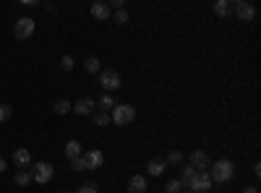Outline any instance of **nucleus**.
Segmentation results:
<instances>
[{"label":"nucleus","instance_id":"9","mask_svg":"<svg viewBox=\"0 0 261 193\" xmlns=\"http://www.w3.org/2000/svg\"><path fill=\"white\" fill-rule=\"evenodd\" d=\"M191 167H193L196 172H209L212 159H209L204 152H193V154H191Z\"/></svg>","mask_w":261,"mask_h":193},{"label":"nucleus","instance_id":"17","mask_svg":"<svg viewBox=\"0 0 261 193\" xmlns=\"http://www.w3.org/2000/svg\"><path fill=\"white\" fill-rule=\"evenodd\" d=\"M13 183L24 188V186H29V183H32V175H29L26 170H18V172H16V178H13Z\"/></svg>","mask_w":261,"mask_h":193},{"label":"nucleus","instance_id":"14","mask_svg":"<svg viewBox=\"0 0 261 193\" xmlns=\"http://www.w3.org/2000/svg\"><path fill=\"white\" fill-rule=\"evenodd\" d=\"M230 13H232V3H230V0H217V3H214V16L227 18Z\"/></svg>","mask_w":261,"mask_h":193},{"label":"nucleus","instance_id":"1","mask_svg":"<svg viewBox=\"0 0 261 193\" xmlns=\"http://www.w3.org/2000/svg\"><path fill=\"white\" fill-rule=\"evenodd\" d=\"M232 175H235V164H232L230 159H219V162H214L209 167L212 183H227Z\"/></svg>","mask_w":261,"mask_h":193},{"label":"nucleus","instance_id":"24","mask_svg":"<svg viewBox=\"0 0 261 193\" xmlns=\"http://www.w3.org/2000/svg\"><path fill=\"white\" fill-rule=\"evenodd\" d=\"M79 193H97V183H84V186H79Z\"/></svg>","mask_w":261,"mask_h":193},{"label":"nucleus","instance_id":"5","mask_svg":"<svg viewBox=\"0 0 261 193\" xmlns=\"http://www.w3.org/2000/svg\"><path fill=\"white\" fill-rule=\"evenodd\" d=\"M232 13H235L240 21L251 24V21L256 18V8L251 5V3H246V0H238V3H232Z\"/></svg>","mask_w":261,"mask_h":193},{"label":"nucleus","instance_id":"23","mask_svg":"<svg viewBox=\"0 0 261 193\" xmlns=\"http://www.w3.org/2000/svg\"><path fill=\"white\" fill-rule=\"evenodd\" d=\"M165 191H167V193H180V191H183V183H180V180H170V183L165 186Z\"/></svg>","mask_w":261,"mask_h":193},{"label":"nucleus","instance_id":"6","mask_svg":"<svg viewBox=\"0 0 261 193\" xmlns=\"http://www.w3.org/2000/svg\"><path fill=\"white\" fill-rule=\"evenodd\" d=\"M99 84L105 86L107 91H115V89H120V73H118V71H113V68L99 71Z\"/></svg>","mask_w":261,"mask_h":193},{"label":"nucleus","instance_id":"22","mask_svg":"<svg viewBox=\"0 0 261 193\" xmlns=\"http://www.w3.org/2000/svg\"><path fill=\"white\" fill-rule=\"evenodd\" d=\"M118 102H115V99L113 97H110V94H105V97H99V110H113Z\"/></svg>","mask_w":261,"mask_h":193},{"label":"nucleus","instance_id":"16","mask_svg":"<svg viewBox=\"0 0 261 193\" xmlns=\"http://www.w3.org/2000/svg\"><path fill=\"white\" fill-rule=\"evenodd\" d=\"M165 167H167V164H165L162 159H152V162L146 164V172H149V175H154V178H157V175H162V170H165Z\"/></svg>","mask_w":261,"mask_h":193},{"label":"nucleus","instance_id":"25","mask_svg":"<svg viewBox=\"0 0 261 193\" xmlns=\"http://www.w3.org/2000/svg\"><path fill=\"white\" fill-rule=\"evenodd\" d=\"M113 21H115V24H120V26H123V24H128V13H126V11H115Z\"/></svg>","mask_w":261,"mask_h":193},{"label":"nucleus","instance_id":"4","mask_svg":"<svg viewBox=\"0 0 261 193\" xmlns=\"http://www.w3.org/2000/svg\"><path fill=\"white\" fill-rule=\"evenodd\" d=\"M13 34H16V39H29V37L34 34V18L21 16L13 26Z\"/></svg>","mask_w":261,"mask_h":193},{"label":"nucleus","instance_id":"20","mask_svg":"<svg viewBox=\"0 0 261 193\" xmlns=\"http://www.w3.org/2000/svg\"><path fill=\"white\" fill-rule=\"evenodd\" d=\"M193 175H196V170L191 167V164H185V167H183V172H180V183H183V186H188Z\"/></svg>","mask_w":261,"mask_h":193},{"label":"nucleus","instance_id":"30","mask_svg":"<svg viewBox=\"0 0 261 193\" xmlns=\"http://www.w3.org/2000/svg\"><path fill=\"white\" fill-rule=\"evenodd\" d=\"M110 8H115V11H123V0H113V3H110Z\"/></svg>","mask_w":261,"mask_h":193},{"label":"nucleus","instance_id":"34","mask_svg":"<svg viewBox=\"0 0 261 193\" xmlns=\"http://www.w3.org/2000/svg\"><path fill=\"white\" fill-rule=\"evenodd\" d=\"M188 193H193V191H188Z\"/></svg>","mask_w":261,"mask_h":193},{"label":"nucleus","instance_id":"33","mask_svg":"<svg viewBox=\"0 0 261 193\" xmlns=\"http://www.w3.org/2000/svg\"><path fill=\"white\" fill-rule=\"evenodd\" d=\"M63 193H71V191H63Z\"/></svg>","mask_w":261,"mask_h":193},{"label":"nucleus","instance_id":"27","mask_svg":"<svg viewBox=\"0 0 261 193\" xmlns=\"http://www.w3.org/2000/svg\"><path fill=\"white\" fill-rule=\"evenodd\" d=\"M107 123H110V115H105V113L94 115V125H107Z\"/></svg>","mask_w":261,"mask_h":193},{"label":"nucleus","instance_id":"21","mask_svg":"<svg viewBox=\"0 0 261 193\" xmlns=\"http://www.w3.org/2000/svg\"><path fill=\"white\" fill-rule=\"evenodd\" d=\"M13 117V107L11 105H0V123H8Z\"/></svg>","mask_w":261,"mask_h":193},{"label":"nucleus","instance_id":"19","mask_svg":"<svg viewBox=\"0 0 261 193\" xmlns=\"http://www.w3.org/2000/svg\"><path fill=\"white\" fill-rule=\"evenodd\" d=\"M52 110H55L58 115H65V113L71 110V102H68V99H58V102L52 105Z\"/></svg>","mask_w":261,"mask_h":193},{"label":"nucleus","instance_id":"2","mask_svg":"<svg viewBox=\"0 0 261 193\" xmlns=\"http://www.w3.org/2000/svg\"><path fill=\"white\" fill-rule=\"evenodd\" d=\"M32 180L34 183H40V186H44V183H50L52 180V175H55V167L50 162H37V164H32Z\"/></svg>","mask_w":261,"mask_h":193},{"label":"nucleus","instance_id":"7","mask_svg":"<svg viewBox=\"0 0 261 193\" xmlns=\"http://www.w3.org/2000/svg\"><path fill=\"white\" fill-rule=\"evenodd\" d=\"M191 191L193 193H204V191H209L212 188V178H209V172H196V175L191 178Z\"/></svg>","mask_w":261,"mask_h":193},{"label":"nucleus","instance_id":"29","mask_svg":"<svg viewBox=\"0 0 261 193\" xmlns=\"http://www.w3.org/2000/svg\"><path fill=\"white\" fill-rule=\"evenodd\" d=\"M71 167L76 170V172H79V170H87V162H84V157H79V159H73V162H71Z\"/></svg>","mask_w":261,"mask_h":193},{"label":"nucleus","instance_id":"28","mask_svg":"<svg viewBox=\"0 0 261 193\" xmlns=\"http://www.w3.org/2000/svg\"><path fill=\"white\" fill-rule=\"evenodd\" d=\"M60 66H63V71H71V68H73V58H71V55H63Z\"/></svg>","mask_w":261,"mask_h":193},{"label":"nucleus","instance_id":"32","mask_svg":"<svg viewBox=\"0 0 261 193\" xmlns=\"http://www.w3.org/2000/svg\"><path fill=\"white\" fill-rule=\"evenodd\" d=\"M243 193H259V188H246Z\"/></svg>","mask_w":261,"mask_h":193},{"label":"nucleus","instance_id":"31","mask_svg":"<svg viewBox=\"0 0 261 193\" xmlns=\"http://www.w3.org/2000/svg\"><path fill=\"white\" fill-rule=\"evenodd\" d=\"M0 172H5V159L0 157Z\"/></svg>","mask_w":261,"mask_h":193},{"label":"nucleus","instance_id":"8","mask_svg":"<svg viewBox=\"0 0 261 193\" xmlns=\"http://www.w3.org/2000/svg\"><path fill=\"white\" fill-rule=\"evenodd\" d=\"M94 107H97V102H94L91 97H81L79 102L71 105V110H73L76 115H91V113H94Z\"/></svg>","mask_w":261,"mask_h":193},{"label":"nucleus","instance_id":"10","mask_svg":"<svg viewBox=\"0 0 261 193\" xmlns=\"http://www.w3.org/2000/svg\"><path fill=\"white\" fill-rule=\"evenodd\" d=\"M84 162H87V170H97V167H102L105 157H102V152H87L84 154Z\"/></svg>","mask_w":261,"mask_h":193},{"label":"nucleus","instance_id":"13","mask_svg":"<svg viewBox=\"0 0 261 193\" xmlns=\"http://www.w3.org/2000/svg\"><path fill=\"white\" fill-rule=\"evenodd\" d=\"M128 191L130 193H144L146 191V178L144 175H133L128 180Z\"/></svg>","mask_w":261,"mask_h":193},{"label":"nucleus","instance_id":"12","mask_svg":"<svg viewBox=\"0 0 261 193\" xmlns=\"http://www.w3.org/2000/svg\"><path fill=\"white\" fill-rule=\"evenodd\" d=\"M13 159H16L18 167H29V164H32V152L29 149H16L13 152Z\"/></svg>","mask_w":261,"mask_h":193},{"label":"nucleus","instance_id":"15","mask_svg":"<svg viewBox=\"0 0 261 193\" xmlns=\"http://www.w3.org/2000/svg\"><path fill=\"white\" fill-rule=\"evenodd\" d=\"M65 157H68L71 162L79 159L81 157V144L79 141H68V144H65Z\"/></svg>","mask_w":261,"mask_h":193},{"label":"nucleus","instance_id":"26","mask_svg":"<svg viewBox=\"0 0 261 193\" xmlns=\"http://www.w3.org/2000/svg\"><path fill=\"white\" fill-rule=\"evenodd\" d=\"M167 162H170V164H180L183 162V154L180 152H170V154H167Z\"/></svg>","mask_w":261,"mask_h":193},{"label":"nucleus","instance_id":"3","mask_svg":"<svg viewBox=\"0 0 261 193\" xmlns=\"http://www.w3.org/2000/svg\"><path fill=\"white\" fill-rule=\"evenodd\" d=\"M113 123H118V125H130L136 120V110L130 107V105H115L113 107V117H110Z\"/></svg>","mask_w":261,"mask_h":193},{"label":"nucleus","instance_id":"18","mask_svg":"<svg viewBox=\"0 0 261 193\" xmlns=\"http://www.w3.org/2000/svg\"><path fill=\"white\" fill-rule=\"evenodd\" d=\"M84 68H87L89 73H99V58H94V55H89V58L84 60Z\"/></svg>","mask_w":261,"mask_h":193},{"label":"nucleus","instance_id":"11","mask_svg":"<svg viewBox=\"0 0 261 193\" xmlns=\"http://www.w3.org/2000/svg\"><path fill=\"white\" fill-rule=\"evenodd\" d=\"M91 16H94L97 21H107L110 18V5L107 3H94L91 5Z\"/></svg>","mask_w":261,"mask_h":193}]
</instances>
